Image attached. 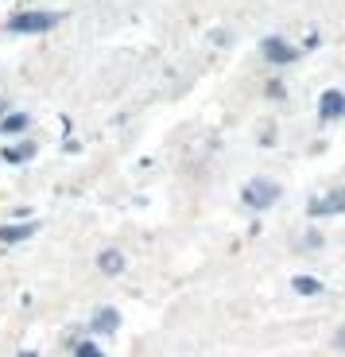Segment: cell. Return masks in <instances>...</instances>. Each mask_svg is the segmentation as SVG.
I'll list each match as a JSON object with an SVG mask.
<instances>
[{"mask_svg": "<svg viewBox=\"0 0 345 357\" xmlns=\"http://www.w3.org/2000/svg\"><path fill=\"white\" fill-rule=\"evenodd\" d=\"M291 287H295L299 295H319V291H322V280H314V276H295Z\"/></svg>", "mask_w": 345, "mask_h": 357, "instance_id": "8fae6325", "label": "cell"}, {"mask_svg": "<svg viewBox=\"0 0 345 357\" xmlns=\"http://www.w3.org/2000/svg\"><path fill=\"white\" fill-rule=\"evenodd\" d=\"M116 326H121V314H116L113 307H101V311L93 314V331L98 334H113Z\"/></svg>", "mask_w": 345, "mask_h": 357, "instance_id": "ba28073f", "label": "cell"}, {"mask_svg": "<svg viewBox=\"0 0 345 357\" xmlns=\"http://www.w3.org/2000/svg\"><path fill=\"white\" fill-rule=\"evenodd\" d=\"M98 268L105 272V276H121V272H124V252L121 249H101Z\"/></svg>", "mask_w": 345, "mask_h": 357, "instance_id": "52a82bcc", "label": "cell"}, {"mask_svg": "<svg viewBox=\"0 0 345 357\" xmlns=\"http://www.w3.org/2000/svg\"><path fill=\"white\" fill-rule=\"evenodd\" d=\"M268 98L279 101V98H284V86H279V82H268Z\"/></svg>", "mask_w": 345, "mask_h": 357, "instance_id": "4fadbf2b", "label": "cell"}, {"mask_svg": "<svg viewBox=\"0 0 345 357\" xmlns=\"http://www.w3.org/2000/svg\"><path fill=\"white\" fill-rule=\"evenodd\" d=\"M240 198H245V206H252V210H272V206L279 202V183H272V178H252V183L240 190Z\"/></svg>", "mask_w": 345, "mask_h": 357, "instance_id": "7a4b0ae2", "label": "cell"}, {"mask_svg": "<svg viewBox=\"0 0 345 357\" xmlns=\"http://www.w3.org/2000/svg\"><path fill=\"white\" fill-rule=\"evenodd\" d=\"M74 354H78V357H105L98 346H93V342H78V346H74Z\"/></svg>", "mask_w": 345, "mask_h": 357, "instance_id": "7c38bea8", "label": "cell"}, {"mask_svg": "<svg viewBox=\"0 0 345 357\" xmlns=\"http://www.w3.org/2000/svg\"><path fill=\"white\" fill-rule=\"evenodd\" d=\"M264 59L272 66H291V63H299V51H295L284 36H268L264 39Z\"/></svg>", "mask_w": 345, "mask_h": 357, "instance_id": "3957f363", "label": "cell"}, {"mask_svg": "<svg viewBox=\"0 0 345 357\" xmlns=\"http://www.w3.org/2000/svg\"><path fill=\"white\" fill-rule=\"evenodd\" d=\"M31 155H36V148H31V144H16V148H4V152H0V160H4V163H27Z\"/></svg>", "mask_w": 345, "mask_h": 357, "instance_id": "30bf717a", "label": "cell"}, {"mask_svg": "<svg viewBox=\"0 0 345 357\" xmlns=\"http://www.w3.org/2000/svg\"><path fill=\"white\" fill-rule=\"evenodd\" d=\"M310 218H330V214H345V187H337L330 198H314V202L307 206Z\"/></svg>", "mask_w": 345, "mask_h": 357, "instance_id": "277c9868", "label": "cell"}, {"mask_svg": "<svg viewBox=\"0 0 345 357\" xmlns=\"http://www.w3.org/2000/svg\"><path fill=\"white\" fill-rule=\"evenodd\" d=\"M36 237V222H24V225H0V241L4 245H24Z\"/></svg>", "mask_w": 345, "mask_h": 357, "instance_id": "8992f818", "label": "cell"}, {"mask_svg": "<svg viewBox=\"0 0 345 357\" xmlns=\"http://www.w3.org/2000/svg\"><path fill=\"white\" fill-rule=\"evenodd\" d=\"M334 346H337V349H345V326H342V331L334 334Z\"/></svg>", "mask_w": 345, "mask_h": 357, "instance_id": "5bb4252c", "label": "cell"}, {"mask_svg": "<svg viewBox=\"0 0 345 357\" xmlns=\"http://www.w3.org/2000/svg\"><path fill=\"white\" fill-rule=\"evenodd\" d=\"M27 125H31V121H27L24 113H8L4 121H0V132H4V136H20V132H27Z\"/></svg>", "mask_w": 345, "mask_h": 357, "instance_id": "9c48e42d", "label": "cell"}, {"mask_svg": "<svg viewBox=\"0 0 345 357\" xmlns=\"http://www.w3.org/2000/svg\"><path fill=\"white\" fill-rule=\"evenodd\" d=\"M319 116L322 121H342L345 116V93L342 89H326L319 98Z\"/></svg>", "mask_w": 345, "mask_h": 357, "instance_id": "5b68a950", "label": "cell"}, {"mask_svg": "<svg viewBox=\"0 0 345 357\" xmlns=\"http://www.w3.org/2000/svg\"><path fill=\"white\" fill-rule=\"evenodd\" d=\"M59 24V12H16V16L8 20V31L12 36H43V31H51V27Z\"/></svg>", "mask_w": 345, "mask_h": 357, "instance_id": "6da1fadb", "label": "cell"}]
</instances>
